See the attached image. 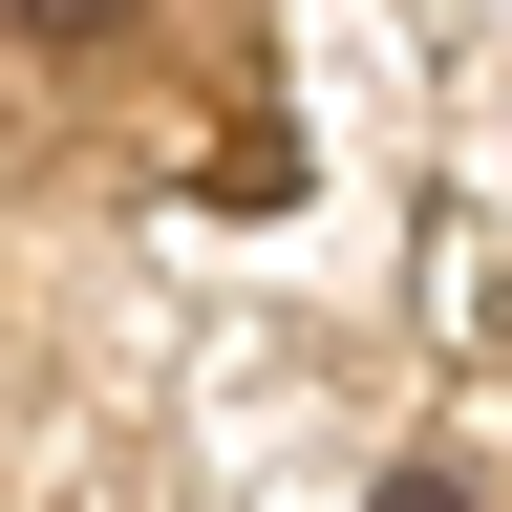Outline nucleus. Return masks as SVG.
I'll list each match as a JSON object with an SVG mask.
<instances>
[{"label": "nucleus", "instance_id": "f257e3e1", "mask_svg": "<svg viewBox=\"0 0 512 512\" xmlns=\"http://www.w3.org/2000/svg\"><path fill=\"white\" fill-rule=\"evenodd\" d=\"M0 22H22V43H107L128 0H0Z\"/></svg>", "mask_w": 512, "mask_h": 512}, {"label": "nucleus", "instance_id": "f03ea898", "mask_svg": "<svg viewBox=\"0 0 512 512\" xmlns=\"http://www.w3.org/2000/svg\"><path fill=\"white\" fill-rule=\"evenodd\" d=\"M363 512H470V491H448V470H384V491H363Z\"/></svg>", "mask_w": 512, "mask_h": 512}]
</instances>
